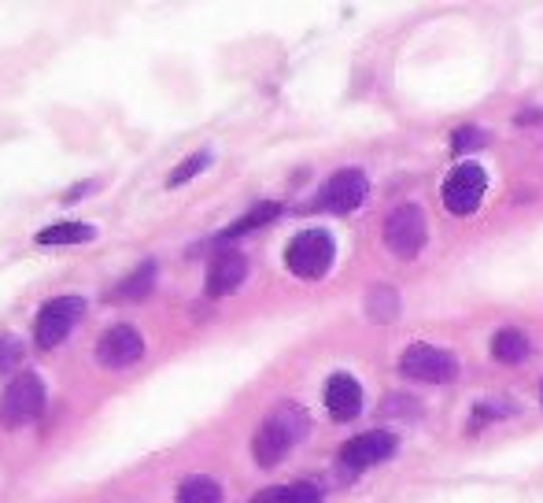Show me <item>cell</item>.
Instances as JSON below:
<instances>
[{"label":"cell","instance_id":"cell-1","mask_svg":"<svg viewBox=\"0 0 543 503\" xmlns=\"http://www.w3.org/2000/svg\"><path fill=\"white\" fill-rule=\"evenodd\" d=\"M303 433H307V415H303L296 404H281L278 411L255 430V437H252L255 463H259V467H274V463H281Z\"/></svg>","mask_w":543,"mask_h":503},{"label":"cell","instance_id":"cell-2","mask_svg":"<svg viewBox=\"0 0 543 503\" xmlns=\"http://www.w3.org/2000/svg\"><path fill=\"white\" fill-rule=\"evenodd\" d=\"M41 411H45V385L37 374L23 370L0 396V422L8 430H19V426H30Z\"/></svg>","mask_w":543,"mask_h":503},{"label":"cell","instance_id":"cell-3","mask_svg":"<svg viewBox=\"0 0 543 503\" xmlns=\"http://www.w3.org/2000/svg\"><path fill=\"white\" fill-rule=\"evenodd\" d=\"M285 267L296 274V278H322L329 267H333V237L326 230H303L289 241L285 248Z\"/></svg>","mask_w":543,"mask_h":503},{"label":"cell","instance_id":"cell-4","mask_svg":"<svg viewBox=\"0 0 543 503\" xmlns=\"http://www.w3.org/2000/svg\"><path fill=\"white\" fill-rule=\"evenodd\" d=\"M82 315H85L82 296H52L49 304H41V311H37V326H34L37 344H41V348L63 344Z\"/></svg>","mask_w":543,"mask_h":503},{"label":"cell","instance_id":"cell-5","mask_svg":"<svg viewBox=\"0 0 543 503\" xmlns=\"http://www.w3.org/2000/svg\"><path fill=\"white\" fill-rule=\"evenodd\" d=\"M399 370L414 381H429V385H444V381L459 378V359L436 348V344H411L403 359H399Z\"/></svg>","mask_w":543,"mask_h":503},{"label":"cell","instance_id":"cell-6","mask_svg":"<svg viewBox=\"0 0 543 503\" xmlns=\"http://www.w3.org/2000/svg\"><path fill=\"white\" fill-rule=\"evenodd\" d=\"M484 189H488V174L481 163H459L444 182V208L451 215H473L481 208Z\"/></svg>","mask_w":543,"mask_h":503},{"label":"cell","instance_id":"cell-7","mask_svg":"<svg viewBox=\"0 0 543 503\" xmlns=\"http://www.w3.org/2000/svg\"><path fill=\"white\" fill-rule=\"evenodd\" d=\"M370 193V182H366V174L359 167H344L329 178L322 189H318V200H314V208L318 211H333V215H348L355 211L366 200Z\"/></svg>","mask_w":543,"mask_h":503},{"label":"cell","instance_id":"cell-8","mask_svg":"<svg viewBox=\"0 0 543 503\" xmlns=\"http://www.w3.org/2000/svg\"><path fill=\"white\" fill-rule=\"evenodd\" d=\"M385 245L396 252V256L411 259L422 252L425 245V215L418 204H403L385 219Z\"/></svg>","mask_w":543,"mask_h":503},{"label":"cell","instance_id":"cell-9","mask_svg":"<svg viewBox=\"0 0 543 503\" xmlns=\"http://www.w3.org/2000/svg\"><path fill=\"white\" fill-rule=\"evenodd\" d=\"M145 356V337L133 330V326H111L100 333L97 341V363L108 370L133 367L137 359Z\"/></svg>","mask_w":543,"mask_h":503},{"label":"cell","instance_id":"cell-10","mask_svg":"<svg viewBox=\"0 0 543 503\" xmlns=\"http://www.w3.org/2000/svg\"><path fill=\"white\" fill-rule=\"evenodd\" d=\"M396 448H399L396 433H385V430L359 433V437H351V441L340 448V463L351 470H366V467L385 463L388 455H396Z\"/></svg>","mask_w":543,"mask_h":503},{"label":"cell","instance_id":"cell-11","mask_svg":"<svg viewBox=\"0 0 543 503\" xmlns=\"http://www.w3.org/2000/svg\"><path fill=\"white\" fill-rule=\"evenodd\" d=\"M326 407L337 422H351L362 411V389L351 374H333L326 381Z\"/></svg>","mask_w":543,"mask_h":503},{"label":"cell","instance_id":"cell-12","mask_svg":"<svg viewBox=\"0 0 543 503\" xmlns=\"http://www.w3.org/2000/svg\"><path fill=\"white\" fill-rule=\"evenodd\" d=\"M248 278V259L241 252H218L207 270V296H226Z\"/></svg>","mask_w":543,"mask_h":503},{"label":"cell","instance_id":"cell-13","mask_svg":"<svg viewBox=\"0 0 543 503\" xmlns=\"http://www.w3.org/2000/svg\"><path fill=\"white\" fill-rule=\"evenodd\" d=\"M252 503H322V489L311 481H296V485H270V489L255 492Z\"/></svg>","mask_w":543,"mask_h":503},{"label":"cell","instance_id":"cell-14","mask_svg":"<svg viewBox=\"0 0 543 503\" xmlns=\"http://www.w3.org/2000/svg\"><path fill=\"white\" fill-rule=\"evenodd\" d=\"M97 237V226L89 222H52L37 234V245H85Z\"/></svg>","mask_w":543,"mask_h":503},{"label":"cell","instance_id":"cell-15","mask_svg":"<svg viewBox=\"0 0 543 503\" xmlns=\"http://www.w3.org/2000/svg\"><path fill=\"white\" fill-rule=\"evenodd\" d=\"M532 352L529 337L521 330H514V326H507V330H499L492 337V356L499 359V363H507V367H514V363H525Z\"/></svg>","mask_w":543,"mask_h":503},{"label":"cell","instance_id":"cell-16","mask_svg":"<svg viewBox=\"0 0 543 503\" xmlns=\"http://www.w3.org/2000/svg\"><path fill=\"white\" fill-rule=\"evenodd\" d=\"M152 285H156V263L148 259V263L133 270L130 278H122L119 289H115V300H145L152 293Z\"/></svg>","mask_w":543,"mask_h":503},{"label":"cell","instance_id":"cell-17","mask_svg":"<svg viewBox=\"0 0 543 503\" xmlns=\"http://www.w3.org/2000/svg\"><path fill=\"white\" fill-rule=\"evenodd\" d=\"M178 503H222V485L215 478L193 474L178 485Z\"/></svg>","mask_w":543,"mask_h":503},{"label":"cell","instance_id":"cell-18","mask_svg":"<svg viewBox=\"0 0 543 503\" xmlns=\"http://www.w3.org/2000/svg\"><path fill=\"white\" fill-rule=\"evenodd\" d=\"M278 215H281V204H274V200H266V204H255L248 215H241V219L233 222L230 230L222 234V241H230V237H241V234H248V230H259V226L274 222Z\"/></svg>","mask_w":543,"mask_h":503},{"label":"cell","instance_id":"cell-19","mask_svg":"<svg viewBox=\"0 0 543 503\" xmlns=\"http://www.w3.org/2000/svg\"><path fill=\"white\" fill-rule=\"evenodd\" d=\"M366 311L374 322H392L399 315V296L392 285H374L370 296H366Z\"/></svg>","mask_w":543,"mask_h":503},{"label":"cell","instance_id":"cell-20","mask_svg":"<svg viewBox=\"0 0 543 503\" xmlns=\"http://www.w3.org/2000/svg\"><path fill=\"white\" fill-rule=\"evenodd\" d=\"M19 363H23V337L4 333L0 337V374H12Z\"/></svg>","mask_w":543,"mask_h":503},{"label":"cell","instance_id":"cell-21","mask_svg":"<svg viewBox=\"0 0 543 503\" xmlns=\"http://www.w3.org/2000/svg\"><path fill=\"white\" fill-rule=\"evenodd\" d=\"M207 163H211V152H193L189 160H181V163H178V171H170L167 182H170V185H185L189 178H196V174L204 171Z\"/></svg>","mask_w":543,"mask_h":503},{"label":"cell","instance_id":"cell-22","mask_svg":"<svg viewBox=\"0 0 543 503\" xmlns=\"http://www.w3.org/2000/svg\"><path fill=\"white\" fill-rule=\"evenodd\" d=\"M477 145H484V134L473 130V126H462V130H455V137H451V148H455V152H466V148H477Z\"/></svg>","mask_w":543,"mask_h":503},{"label":"cell","instance_id":"cell-23","mask_svg":"<svg viewBox=\"0 0 543 503\" xmlns=\"http://www.w3.org/2000/svg\"><path fill=\"white\" fill-rule=\"evenodd\" d=\"M407 404H414L411 396H385L381 411H385V415H396V411H407V415H414V407H407Z\"/></svg>","mask_w":543,"mask_h":503},{"label":"cell","instance_id":"cell-24","mask_svg":"<svg viewBox=\"0 0 543 503\" xmlns=\"http://www.w3.org/2000/svg\"><path fill=\"white\" fill-rule=\"evenodd\" d=\"M93 189H97V182H85V185H74V189H67V204H74V200H82L85 193H93Z\"/></svg>","mask_w":543,"mask_h":503}]
</instances>
